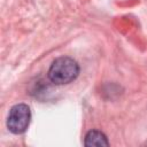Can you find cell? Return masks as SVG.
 <instances>
[{
  "instance_id": "cell-2",
  "label": "cell",
  "mask_w": 147,
  "mask_h": 147,
  "mask_svg": "<svg viewBox=\"0 0 147 147\" xmlns=\"http://www.w3.org/2000/svg\"><path fill=\"white\" fill-rule=\"evenodd\" d=\"M31 121L30 107L25 103H17L9 110L7 118V127L14 134H21L26 131Z\"/></svg>"
},
{
  "instance_id": "cell-3",
  "label": "cell",
  "mask_w": 147,
  "mask_h": 147,
  "mask_svg": "<svg viewBox=\"0 0 147 147\" xmlns=\"http://www.w3.org/2000/svg\"><path fill=\"white\" fill-rule=\"evenodd\" d=\"M84 145L86 147H93V146L103 147V146H109V141L103 132L99 130H91L85 136Z\"/></svg>"
},
{
  "instance_id": "cell-1",
  "label": "cell",
  "mask_w": 147,
  "mask_h": 147,
  "mask_svg": "<svg viewBox=\"0 0 147 147\" xmlns=\"http://www.w3.org/2000/svg\"><path fill=\"white\" fill-rule=\"evenodd\" d=\"M79 75L78 63L69 56L55 59L47 72L48 79L55 85H64L74 82Z\"/></svg>"
}]
</instances>
